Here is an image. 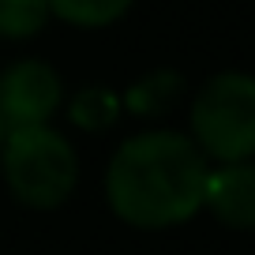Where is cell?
Returning <instances> with one entry per match:
<instances>
[{
	"mask_svg": "<svg viewBox=\"0 0 255 255\" xmlns=\"http://www.w3.org/2000/svg\"><path fill=\"white\" fill-rule=\"evenodd\" d=\"M210 161L188 131L146 128L128 135L105 165V207L131 229L161 233L203 210Z\"/></svg>",
	"mask_w": 255,
	"mask_h": 255,
	"instance_id": "1",
	"label": "cell"
},
{
	"mask_svg": "<svg viewBox=\"0 0 255 255\" xmlns=\"http://www.w3.org/2000/svg\"><path fill=\"white\" fill-rule=\"evenodd\" d=\"M0 176L8 195L26 210H60L79 188V154L53 124L8 128L0 150Z\"/></svg>",
	"mask_w": 255,
	"mask_h": 255,
	"instance_id": "2",
	"label": "cell"
},
{
	"mask_svg": "<svg viewBox=\"0 0 255 255\" xmlns=\"http://www.w3.org/2000/svg\"><path fill=\"white\" fill-rule=\"evenodd\" d=\"M188 135L210 165L255 161V75H210L188 102Z\"/></svg>",
	"mask_w": 255,
	"mask_h": 255,
	"instance_id": "3",
	"label": "cell"
},
{
	"mask_svg": "<svg viewBox=\"0 0 255 255\" xmlns=\"http://www.w3.org/2000/svg\"><path fill=\"white\" fill-rule=\"evenodd\" d=\"M64 102H68V90H64L60 72L49 60L26 56L0 72V117L8 128L53 124Z\"/></svg>",
	"mask_w": 255,
	"mask_h": 255,
	"instance_id": "4",
	"label": "cell"
},
{
	"mask_svg": "<svg viewBox=\"0 0 255 255\" xmlns=\"http://www.w3.org/2000/svg\"><path fill=\"white\" fill-rule=\"evenodd\" d=\"M203 210L233 233H255V161L210 165Z\"/></svg>",
	"mask_w": 255,
	"mask_h": 255,
	"instance_id": "5",
	"label": "cell"
},
{
	"mask_svg": "<svg viewBox=\"0 0 255 255\" xmlns=\"http://www.w3.org/2000/svg\"><path fill=\"white\" fill-rule=\"evenodd\" d=\"M180 98H184V75L173 72V68H154V72L139 75L120 94V102H124V113H131L139 120H154V117H165L169 109H176Z\"/></svg>",
	"mask_w": 255,
	"mask_h": 255,
	"instance_id": "6",
	"label": "cell"
},
{
	"mask_svg": "<svg viewBox=\"0 0 255 255\" xmlns=\"http://www.w3.org/2000/svg\"><path fill=\"white\" fill-rule=\"evenodd\" d=\"M64 113H68L72 128L98 135V131H109V128L120 120L124 102H120L117 90H109V87H102V83H98V87H83V90H75V94H68Z\"/></svg>",
	"mask_w": 255,
	"mask_h": 255,
	"instance_id": "7",
	"label": "cell"
},
{
	"mask_svg": "<svg viewBox=\"0 0 255 255\" xmlns=\"http://www.w3.org/2000/svg\"><path fill=\"white\" fill-rule=\"evenodd\" d=\"M135 0H49V15L75 30H105L131 11Z\"/></svg>",
	"mask_w": 255,
	"mask_h": 255,
	"instance_id": "8",
	"label": "cell"
},
{
	"mask_svg": "<svg viewBox=\"0 0 255 255\" xmlns=\"http://www.w3.org/2000/svg\"><path fill=\"white\" fill-rule=\"evenodd\" d=\"M49 19V0H0V38L8 41H26L41 34Z\"/></svg>",
	"mask_w": 255,
	"mask_h": 255,
	"instance_id": "9",
	"label": "cell"
},
{
	"mask_svg": "<svg viewBox=\"0 0 255 255\" xmlns=\"http://www.w3.org/2000/svg\"><path fill=\"white\" fill-rule=\"evenodd\" d=\"M4 139H8V124H4V117H0V150H4Z\"/></svg>",
	"mask_w": 255,
	"mask_h": 255,
	"instance_id": "10",
	"label": "cell"
}]
</instances>
